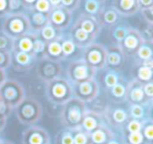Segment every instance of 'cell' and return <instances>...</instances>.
Instances as JSON below:
<instances>
[{
	"instance_id": "21",
	"label": "cell",
	"mask_w": 153,
	"mask_h": 144,
	"mask_svg": "<svg viewBox=\"0 0 153 144\" xmlns=\"http://www.w3.org/2000/svg\"><path fill=\"white\" fill-rule=\"evenodd\" d=\"M124 61H125V55L117 45H112L109 48H107V57H106V67L110 70L117 71V69L122 67Z\"/></svg>"
},
{
	"instance_id": "19",
	"label": "cell",
	"mask_w": 153,
	"mask_h": 144,
	"mask_svg": "<svg viewBox=\"0 0 153 144\" xmlns=\"http://www.w3.org/2000/svg\"><path fill=\"white\" fill-rule=\"evenodd\" d=\"M104 122H106L104 118V115L99 114V113H96V112H94V111L87 110L83 120H82L80 129L85 132L86 134L90 135L94 129H98V127Z\"/></svg>"
},
{
	"instance_id": "32",
	"label": "cell",
	"mask_w": 153,
	"mask_h": 144,
	"mask_svg": "<svg viewBox=\"0 0 153 144\" xmlns=\"http://www.w3.org/2000/svg\"><path fill=\"white\" fill-rule=\"evenodd\" d=\"M134 57H136V60H137L140 63L148 61V60H152V43L145 42L144 44L137 49V51H136Z\"/></svg>"
},
{
	"instance_id": "4",
	"label": "cell",
	"mask_w": 153,
	"mask_h": 144,
	"mask_svg": "<svg viewBox=\"0 0 153 144\" xmlns=\"http://www.w3.org/2000/svg\"><path fill=\"white\" fill-rule=\"evenodd\" d=\"M1 30L11 37L17 39L30 32V25L26 14H9L3 18Z\"/></svg>"
},
{
	"instance_id": "36",
	"label": "cell",
	"mask_w": 153,
	"mask_h": 144,
	"mask_svg": "<svg viewBox=\"0 0 153 144\" xmlns=\"http://www.w3.org/2000/svg\"><path fill=\"white\" fill-rule=\"evenodd\" d=\"M120 79H121V75H120L117 71L109 69L108 71L104 74V77H103V84H104L106 89L110 90L111 88L114 87V86L117 85V82L120 81Z\"/></svg>"
},
{
	"instance_id": "16",
	"label": "cell",
	"mask_w": 153,
	"mask_h": 144,
	"mask_svg": "<svg viewBox=\"0 0 153 144\" xmlns=\"http://www.w3.org/2000/svg\"><path fill=\"white\" fill-rule=\"evenodd\" d=\"M104 118L109 127H124L130 120L128 111L123 108L107 109Z\"/></svg>"
},
{
	"instance_id": "43",
	"label": "cell",
	"mask_w": 153,
	"mask_h": 144,
	"mask_svg": "<svg viewBox=\"0 0 153 144\" xmlns=\"http://www.w3.org/2000/svg\"><path fill=\"white\" fill-rule=\"evenodd\" d=\"M125 142L126 144H146L142 132H140V133L127 134Z\"/></svg>"
},
{
	"instance_id": "1",
	"label": "cell",
	"mask_w": 153,
	"mask_h": 144,
	"mask_svg": "<svg viewBox=\"0 0 153 144\" xmlns=\"http://www.w3.org/2000/svg\"><path fill=\"white\" fill-rule=\"evenodd\" d=\"M86 112H87V104L72 97L61 107L60 121L65 129L74 131L76 129H80Z\"/></svg>"
},
{
	"instance_id": "23",
	"label": "cell",
	"mask_w": 153,
	"mask_h": 144,
	"mask_svg": "<svg viewBox=\"0 0 153 144\" xmlns=\"http://www.w3.org/2000/svg\"><path fill=\"white\" fill-rule=\"evenodd\" d=\"M37 35L35 32H28L24 36L17 38L14 40V47L13 50L21 51L25 53H32L33 54V47H34V42Z\"/></svg>"
},
{
	"instance_id": "12",
	"label": "cell",
	"mask_w": 153,
	"mask_h": 144,
	"mask_svg": "<svg viewBox=\"0 0 153 144\" xmlns=\"http://www.w3.org/2000/svg\"><path fill=\"white\" fill-rule=\"evenodd\" d=\"M22 144H51V136L39 125L27 126L22 134Z\"/></svg>"
},
{
	"instance_id": "37",
	"label": "cell",
	"mask_w": 153,
	"mask_h": 144,
	"mask_svg": "<svg viewBox=\"0 0 153 144\" xmlns=\"http://www.w3.org/2000/svg\"><path fill=\"white\" fill-rule=\"evenodd\" d=\"M55 144H74L72 131L64 129L56 135Z\"/></svg>"
},
{
	"instance_id": "54",
	"label": "cell",
	"mask_w": 153,
	"mask_h": 144,
	"mask_svg": "<svg viewBox=\"0 0 153 144\" xmlns=\"http://www.w3.org/2000/svg\"><path fill=\"white\" fill-rule=\"evenodd\" d=\"M0 101H1V99H0Z\"/></svg>"
},
{
	"instance_id": "39",
	"label": "cell",
	"mask_w": 153,
	"mask_h": 144,
	"mask_svg": "<svg viewBox=\"0 0 153 144\" xmlns=\"http://www.w3.org/2000/svg\"><path fill=\"white\" fill-rule=\"evenodd\" d=\"M72 137H74V144H91L89 135L82 131L81 129H76L72 131Z\"/></svg>"
},
{
	"instance_id": "7",
	"label": "cell",
	"mask_w": 153,
	"mask_h": 144,
	"mask_svg": "<svg viewBox=\"0 0 153 144\" xmlns=\"http://www.w3.org/2000/svg\"><path fill=\"white\" fill-rule=\"evenodd\" d=\"M106 57L107 48L103 44L98 42H94L83 48L82 57L87 65L98 70H102L106 68Z\"/></svg>"
},
{
	"instance_id": "40",
	"label": "cell",
	"mask_w": 153,
	"mask_h": 144,
	"mask_svg": "<svg viewBox=\"0 0 153 144\" xmlns=\"http://www.w3.org/2000/svg\"><path fill=\"white\" fill-rule=\"evenodd\" d=\"M51 10V4L49 0H35V4L33 7V11H36L38 13L48 15Z\"/></svg>"
},
{
	"instance_id": "10",
	"label": "cell",
	"mask_w": 153,
	"mask_h": 144,
	"mask_svg": "<svg viewBox=\"0 0 153 144\" xmlns=\"http://www.w3.org/2000/svg\"><path fill=\"white\" fill-rule=\"evenodd\" d=\"M72 22V13L66 11L61 4L56 7H51V10L48 14V23L53 27L59 32H63L66 28L71 26Z\"/></svg>"
},
{
	"instance_id": "50",
	"label": "cell",
	"mask_w": 153,
	"mask_h": 144,
	"mask_svg": "<svg viewBox=\"0 0 153 144\" xmlns=\"http://www.w3.org/2000/svg\"><path fill=\"white\" fill-rule=\"evenodd\" d=\"M7 79V70L0 69V87L2 86V84Z\"/></svg>"
},
{
	"instance_id": "33",
	"label": "cell",
	"mask_w": 153,
	"mask_h": 144,
	"mask_svg": "<svg viewBox=\"0 0 153 144\" xmlns=\"http://www.w3.org/2000/svg\"><path fill=\"white\" fill-rule=\"evenodd\" d=\"M142 134L144 137L145 143L152 144L153 141V122L151 117H147L145 120H143Z\"/></svg>"
},
{
	"instance_id": "46",
	"label": "cell",
	"mask_w": 153,
	"mask_h": 144,
	"mask_svg": "<svg viewBox=\"0 0 153 144\" xmlns=\"http://www.w3.org/2000/svg\"><path fill=\"white\" fill-rule=\"evenodd\" d=\"M140 34L142 36L144 42H148V43H152L153 41V37H152V26L147 25L146 28H144L143 32L140 30Z\"/></svg>"
},
{
	"instance_id": "17",
	"label": "cell",
	"mask_w": 153,
	"mask_h": 144,
	"mask_svg": "<svg viewBox=\"0 0 153 144\" xmlns=\"http://www.w3.org/2000/svg\"><path fill=\"white\" fill-rule=\"evenodd\" d=\"M111 7L122 17H132L140 11L137 0H113L110 2Z\"/></svg>"
},
{
	"instance_id": "49",
	"label": "cell",
	"mask_w": 153,
	"mask_h": 144,
	"mask_svg": "<svg viewBox=\"0 0 153 144\" xmlns=\"http://www.w3.org/2000/svg\"><path fill=\"white\" fill-rule=\"evenodd\" d=\"M12 111L13 110H11L7 104H4L2 101H0V115H1V116L7 118V117L12 114Z\"/></svg>"
},
{
	"instance_id": "15",
	"label": "cell",
	"mask_w": 153,
	"mask_h": 144,
	"mask_svg": "<svg viewBox=\"0 0 153 144\" xmlns=\"http://www.w3.org/2000/svg\"><path fill=\"white\" fill-rule=\"evenodd\" d=\"M74 25L80 28L81 30H83L84 32H86L88 36H90L94 40H97V38L101 32V29H102L96 17L86 15L84 13L80 14V16L76 20Z\"/></svg>"
},
{
	"instance_id": "18",
	"label": "cell",
	"mask_w": 153,
	"mask_h": 144,
	"mask_svg": "<svg viewBox=\"0 0 153 144\" xmlns=\"http://www.w3.org/2000/svg\"><path fill=\"white\" fill-rule=\"evenodd\" d=\"M97 20L101 27H112L121 21V16L111 7V4L108 5L106 2L105 7L97 17Z\"/></svg>"
},
{
	"instance_id": "6",
	"label": "cell",
	"mask_w": 153,
	"mask_h": 144,
	"mask_svg": "<svg viewBox=\"0 0 153 144\" xmlns=\"http://www.w3.org/2000/svg\"><path fill=\"white\" fill-rule=\"evenodd\" d=\"M25 96V89L16 79H7L0 87V99L11 110H14Z\"/></svg>"
},
{
	"instance_id": "8",
	"label": "cell",
	"mask_w": 153,
	"mask_h": 144,
	"mask_svg": "<svg viewBox=\"0 0 153 144\" xmlns=\"http://www.w3.org/2000/svg\"><path fill=\"white\" fill-rule=\"evenodd\" d=\"M99 93H100V86L96 79L72 86L74 97L86 104L96 100Z\"/></svg>"
},
{
	"instance_id": "44",
	"label": "cell",
	"mask_w": 153,
	"mask_h": 144,
	"mask_svg": "<svg viewBox=\"0 0 153 144\" xmlns=\"http://www.w3.org/2000/svg\"><path fill=\"white\" fill-rule=\"evenodd\" d=\"M11 63H12L11 52L0 50V69L7 70L11 67Z\"/></svg>"
},
{
	"instance_id": "20",
	"label": "cell",
	"mask_w": 153,
	"mask_h": 144,
	"mask_svg": "<svg viewBox=\"0 0 153 144\" xmlns=\"http://www.w3.org/2000/svg\"><path fill=\"white\" fill-rule=\"evenodd\" d=\"M115 137L114 132L107 125L106 122L102 123L98 129H96L89 135L91 144H108L110 140Z\"/></svg>"
},
{
	"instance_id": "38",
	"label": "cell",
	"mask_w": 153,
	"mask_h": 144,
	"mask_svg": "<svg viewBox=\"0 0 153 144\" xmlns=\"http://www.w3.org/2000/svg\"><path fill=\"white\" fill-rule=\"evenodd\" d=\"M14 47V39L7 36L5 32L0 29V50L12 52Z\"/></svg>"
},
{
	"instance_id": "42",
	"label": "cell",
	"mask_w": 153,
	"mask_h": 144,
	"mask_svg": "<svg viewBox=\"0 0 153 144\" xmlns=\"http://www.w3.org/2000/svg\"><path fill=\"white\" fill-rule=\"evenodd\" d=\"M142 127H143V121L130 119L127 122V124H126L125 129L127 134H132V133H140V132H142Z\"/></svg>"
},
{
	"instance_id": "51",
	"label": "cell",
	"mask_w": 153,
	"mask_h": 144,
	"mask_svg": "<svg viewBox=\"0 0 153 144\" xmlns=\"http://www.w3.org/2000/svg\"><path fill=\"white\" fill-rule=\"evenodd\" d=\"M7 118H5V117L1 116L0 115V134L2 133L3 129H5V125H7Z\"/></svg>"
},
{
	"instance_id": "5",
	"label": "cell",
	"mask_w": 153,
	"mask_h": 144,
	"mask_svg": "<svg viewBox=\"0 0 153 144\" xmlns=\"http://www.w3.org/2000/svg\"><path fill=\"white\" fill-rule=\"evenodd\" d=\"M97 72L98 71L87 65L83 59H76L68 64L66 69V79L71 84V86H74L90 79H94Z\"/></svg>"
},
{
	"instance_id": "30",
	"label": "cell",
	"mask_w": 153,
	"mask_h": 144,
	"mask_svg": "<svg viewBox=\"0 0 153 144\" xmlns=\"http://www.w3.org/2000/svg\"><path fill=\"white\" fill-rule=\"evenodd\" d=\"M129 28H130L129 26L126 25V24H122L121 22L115 24L112 27H109L110 36H111V38H112V40L114 41L117 46L124 40V38H125L126 35H127Z\"/></svg>"
},
{
	"instance_id": "3",
	"label": "cell",
	"mask_w": 153,
	"mask_h": 144,
	"mask_svg": "<svg viewBox=\"0 0 153 144\" xmlns=\"http://www.w3.org/2000/svg\"><path fill=\"white\" fill-rule=\"evenodd\" d=\"M19 122L26 126L36 125L43 114L41 104L35 97L25 96L23 100L14 109Z\"/></svg>"
},
{
	"instance_id": "2",
	"label": "cell",
	"mask_w": 153,
	"mask_h": 144,
	"mask_svg": "<svg viewBox=\"0 0 153 144\" xmlns=\"http://www.w3.org/2000/svg\"><path fill=\"white\" fill-rule=\"evenodd\" d=\"M45 95L51 104L62 107L74 97L72 86L66 77L61 75L45 84Z\"/></svg>"
},
{
	"instance_id": "24",
	"label": "cell",
	"mask_w": 153,
	"mask_h": 144,
	"mask_svg": "<svg viewBox=\"0 0 153 144\" xmlns=\"http://www.w3.org/2000/svg\"><path fill=\"white\" fill-rule=\"evenodd\" d=\"M128 89V82L121 76L117 84L109 90V95L110 98L114 102H124L126 101V95H127Z\"/></svg>"
},
{
	"instance_id": "25",
	"label": "cell",
	"mask_w": 153,
	"mask_h": 144,
	"mask_svg": "<svg viewBox=\"0 0 153 144\" xmlns=\"http://www.w3.org/2000/svg\"><path fill=\"white\" fill-rule=\"evenodd\" d=\"M45 57L48 60H51V61L59 62V63H61V61H64L60 39L59 40L53 41V42H51V43H47Z\"/></svg>"
},
{
	"instance_id": "26",
	"label": "cell",
	"mask_w": 153,
	"mask_h": 144,
	"mask_svg": "<svg viewBox=\"0 0 153 144\" xmlns=\"http://www.w3.org/2000/svg\"><path fill=\"white\" fill-rule=\"evenodd\" d=\"M60 43H61L62 52H63L64 60H68L72 57L76 53V50H79V47L76 46V43L67 36H63L60 38Z\"/></svg>"
},
{
	"instance_id": "52",
	"label": "cell",
	"mask_w": 153,
	"mask_h": 144,
	"mask_svg": "<svg viewBox=\"0 0 153 144\" xmlns=\"http://www.w3.org/2000/svg\"><path fill=\"white\" fill-rule=\"evenodd\" d=\"M108 144H126V142L123 141V140H120L119 138L115 136V137L113 138L112 140H110V141H109Z\"/></svg>"
},
{
	"instance_id": "41",
	"label": "cell",
	"mask_w": 153,
	"mask_h": 144,
	"mask_svg": "<svg viewBox=\"0 0 153 144\" xmlns=\"http://www.w3.org/2000/svg\"><path fill=\"white\" fill-rule=\"evenodd\" d=\"M9 7L10 14H25V9L22 0H9Z\"/></svg>"
},
{
	"instance_id": "9",
	"label": "cell",
	"mask_w": 153,
	"mask_h": 144,
	"mask_svg": "<svg viewBox=\"0 0 153 144\" xmlns=\"http://www.w3.org/2000/svg\"><path fill=\"white\" fill-rule=\"evenodd\" d=\"M36 73L38 77L45 84L57 77L61 76L62 66L61 63L48 60L46 57L37 61L36 64Z\"/></svg>"
},
{
	"instance_id": "28",
	"label": "cell",
	"mask_w": 153,
	"mask_h": 144,
	"mask_svg": "<svg viewBox=\"0 0 153 144\" xmlns=\"http://www.w3.org/2000/svg\"><path fill=\"white\" fill-rule=\"evenodd\" d=\"M105 4H106V1L104 0H86L83 2L84 14L97 18Z\"/></svg>"
},
{
	"instance_id": "11",
	"label": "cell",
	"mask_w": 153,
	"mask_h": 144,
	"mask_svg": "<svg viewBox=\"0 0 153 144\" xmlns=\"http://www.w3.org/2000/svg\"><path fill=\"white\" fill-rule=\"evenodd\" d=\"M144 43L145 42L143 40L142 36H140V30L130 27L127 35H126V37L124 38V40L117 46L121 49L123 54L125 55V57H134L137 49Z\"/></svg>"
},
{
	"instance_id": "45",
	"label": "cell",
	"mask_w": 153,
	"mask_h": 144,
	"mask_svg": "<svg viewBox=\"0 0 153 144\" xmlns=\"http://www.w3.org/2000/svg\"><path fill=\"white\" fill-rule=\"evenodd\" d=\"M60 4L66 11L70 12V13H74L81 5V1L80 0H60Z\"/></svg>"
},
{
	"instance_id": "47",
	"label": "cell",
	"mask_w": 153,
	"mask_h": 144,
	"mask_svg": "<svg viewBox=\"0 0 153 144\" xmlns=\"http://www.w3.org/2000/svg\"><path fill=\"white\" fill-rule=\"evenodd\" d=\"M10 14L9 0H0V18H4Z\"/></svg>"
},
{
	"instance_id": "27",
	"label": "cell",
	"mask_w": 153,
	"mask_h": 144,
	"mask_svg": "<svg viewBox=\"0 0 153 144\" xmlns=\"http://www.w3.org/2000/svg\"><path fill=\"white\" fill-rule=\"evenodd\" d=\"M140 14L147 25H153V0H137Z\"/></svg>"
},
{
	"instance_id": "34",
	"label": "cell",
	"mask_w": 153,
	"mask_h": 144,
	"mask_svg": "<svg viewBox=\"0 0 153 144\" xmlns=\"http://www.w3.org/2000/svg\"><path fill=\"white\" fill-rule=\"evenodd\" d=\"M128 114L130 119L133 120L143 121L147 118L146 117V107L138 106V104H130L128 109Z\"/></svg>"
},
{
	"instance_id": "48",
	"label": "cell",
	"mask_w": 153,
	"mask_h": 144,
	"mask_svg": "<svg viewBox=\"0 0 153 144\" xmlns=\"http://www.w3.org/2000/svg\"><path fill=\"white\" fill-rule=\"evenodd\" d=\"M144 93L145 96L147 97V99L152 101L153 98V83H147L144 85Z\"/></svg>"
},
{
	"instance_id": "35",
	"label": "cell",
	"mask_w": 153,
	"mask_h": 144,
	"mask_svg": "<svg viewBox=\"0 0 153 144\" xmlns=\"http://www.w3.org/2000/svg\"><path fill=\"white\" fill-rule=\"evenodd\" d=\"M45 53H46V43L37 35L34 42V47H33V54L35 55L37 61H39L45 57Z\"/></svg>"
},
{
	"instance_id": "31",
	"label": "cell",
	"mask_w": 153,
	"mask_h": 144,
	"mask_svg": "<svg viewBox=\"0 0 153 144\" xmlns=\"http://www.w3.org/2000/svg\"><path fill=\"white\" fill-rule=\"evenodd\" d=\"M152 77H153V69L140 65L137 67V69H136L135 77L133 79H135L136 82L145 85L147 83H151L152 82Z\"/></svg>"
},
{
	"instance_id": "53",
	"label": "cell",
	"mask_w": 153,
	"mask_h": 144,
	"mask_svg": "<svg viewBox=\"0 0 153 144\" xmlns=\"http://www.w3.org/2000/svg\"><path fill=\"white\" fill-rule=\"evenodd\" d=\"M0 144H14L12 141L10 140H7V139H0Z\"/></svg>"
},
{
	"instance_id": "13",
	"label": "cell",
	"mask_w": 153,
	"mask_h": 144,
	"mask_svg": "<svg viewBox=\"0 0 153 144\" xmlns=\"http://www.w3.org/2000/svg\"><path fill=\"white\" fill-rule=\"evenodd\" d=\"M126 101L130 104H138V106L147 107L148 104H151L150 100L147 99L144 93V85L135 79L128 82V89L127 95H126Z\"/></svg>"
},
{
	"instance_id": "22",
	"label": "cell",
	"mask_w": 153,
	"mask_h": 144,
	"mask_svg": "<svg viewBox=\"0 0 153 144\" xmlns=\"http://www.w3.org/2000/svg\"><path fill=\"white\" fill-rule=\"evenodd\" d=\"M25 14L28 18V21H30V32H32L38 34L45 25L48 24V15L38 13V12L33 11V10L25 12Z\"/></svg>"
},
{
	"instance_id": "14",
	"label": "cell",
	"mask_w": 153,
	"mask_h": 144,
	"mask_svg": "<svg viewBox=\"0 0 153 144\" xmlns=\"http://www.w3.org/2000/svg\"><path fill=\"white\" fill-rule=\"evenodd\" d=\"M12 63L11 67L17 72H25L35 67L37 64V59L32 53H25L21 51L13 50L11 52Z\"/></svg>"
},
{
	"instance_id": "29",
	"label": "cell",
	"mask_w": 153,
	"mask_h": 144,
	"mask_svg": "<svg viewBox=\"0 0 153 144\" xmlns=\"http://www.w3.org/2000/svg\"><path fill=\"white\" fill-rule=\"evenodd\" d=\"M38 36L47 44V43H51V42H53V41L59 40L62 37V32H59L58 29H56L55 27H53V26L48 23L38 32Z\"/></svg>"
}]
</instances>
